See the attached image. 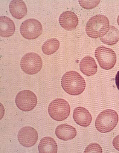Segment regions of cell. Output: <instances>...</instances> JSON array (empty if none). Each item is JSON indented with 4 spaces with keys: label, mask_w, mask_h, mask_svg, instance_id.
<instances>
[{
    "label": "cell",
    "mask_w": 119,
    "mask_h": 153,
    "mask_svg": "<svg viewBox=\"0 0 119 153\" xmlns=\"http://www.w3.org/2000/svg\"><path fill=\"white\" fill-rule=\"evenodd\" d=\"M117 23H118V25L119 26V15L118 16V18H117Z\"/></svg>",
    "instance_id": "obj_23"
},
{
    "label": "cell",
    "mask_w": 119,
    "mask_h": 153,
    "mask_svg": "<svg viewBox=\"0 0 119 153\" xmlns=\"http://www.w3.org/2000/svg\"><path fill=\"white\" fill-rule=\"evenodd\" d=\"M84 153H103L102 148L99 144L92 143L90 144L85 151Z\"/></svg>",
    "instance_id": "obj_20"
},
{
    "label": "cell",
    "mask_w": 119,
    "mask_h": 153,
    "mask_svg": "<svg viewBox=\"0 0 119 153\" xmlns=\"http://www.w3.org/2000/svg\"><path fill=\"white\" fill-rule=\"evenodd\" d=\"M80 68L84 74L90 76L95 74L97 71V66L93 58L90 56H86L81 60Z\"/></svg>",
    "instance_id": "obj_13"
},
{
    "label": "cell",
    "mask_w": 119,
    "mask_h": 153,
    "mask_svg": "<svg viewBox=\"0 0 119 153\" xmlns=\"http://www.w3.org/2000/svg\"><path fill=\"white\" fill-rule=\"evenodd\" d=\"M95 56L100 66L103 69H112L116 64L117 56L112 49L104 46H100L96 49Z\"/></svg>",
    "instance_id": "obj_6"
},
{
    "label": "cell",
    "mask_w": 119,
    "mask_h": 153,
    "mask_svg": "<svg viewBox=\"0 0 119 153\" xmlns=\"http://www.w3.org/2000/svg\"><path fill=\"white\" fill-rule=\"evenodd\" d=\"M101 41L106 45H113L117 43L119 40V31L113 26H110L108 32L104 36L100 38Z\"/></svg>",
    "instance_id": "obj_17"
},
{
    "label": "cell",
    "mask_w": 119,
    "mask_h": 153,
    "mask_svg": "<svg viewBox=\"0 0 119 153\" xmlns=\"http://www.w3.org/2000/svg\"><path fill=\"white\" fill-rule=\"evenodd\" d=\"M73 118L75 122L82 127H87L90 126L92 120V116L89 111L80 106L75 109Z\"/></svg>",
    "instance_id": "obj_11"
},
{
    "label": "cell",
    "mask_w": 119,
    "mask_h": 153,
    "mask_svg": "<svg viewBox=\"0 0 119 153\" xmlns=\"http://www.w3.org/2000/svg\"><path fill=\"white\" fill-rule=\"evenodd\" d=\"M42 60L40 56L34 52L29 53L24 55L21 59V68L24 73L34 75L39 73L42 67Z\"/></svg>",
    "instance_id": "obj_5"
},
{
    "label": "cell",
    "mask_w": 119,
    "mask_h": 153,
    "mask_svg": "<svg viewBox=\"0 0 119 153\" xmlns=\"http://www.w3.org/2000/svg\"><path fill=\"white\" fill-rule=\"evenodd\" d=\"M59 22L62 27L66 30L72 31L78 25V19L74 12L66 11L63 12L60 16Z\"/></svg>",
    "instance_id": "obj_10"
},
{
    "label": "cell",
    "mask_w": 119,
    "mask_h": 153,
    "mask_svg": "<svg viewBox=\"0 0 119 153\" xmlns=\"http://www.w3.org/2000/svg\"><path fill=\"white\" fill-rule=\"evenodd\" d=\"M10 11L12 16L17 19H21L27 15V8L22 0H13L10 4Z\"/></svg>",
    "instance_id": "obj_14"
},
{
    "label": "cell",
    "mask_w": 119,
    "mask_h": 153,
    "mask_svg": "<svg viewBox=\"0 0 119 153\" xmlns=\"http://www.w3.org/2000/svg\"><path fill=\"white\" fill-rule=\"evenodd\" d=\"M58 147L57 142L51 137L42 139L38 146L40 153H57Z\"/></svg>",
    "instance_id": "obj_16"
},
{
    "label": "cell",
    "mask_w": 119,
    "mask_h": 153,
    "mask_svg": "<svg viewBox=\"0 0 119 153\" xmlns=\"http://www.w3.org/2000/svg\"><path fill=\"white\" fill-rule=\"evenodd\" d=\"M100 1H79L80 4L82 7L86 9H91L97 6Z\"/></svg>",
    "instance_id": "obj_19"
},
{
    "label": "cell",
    "mask_w": 119,
    "mask_h": 153,
    "mask_svg": "<svg viewBox=\"0 0 119 153\" xmlns=\"http://www.w3.org/2000/svg\"><path fill=\"white\" fill-rule=\"evenodd\" d=\"M41 23L36 19H30L24 21L21 25L20 32L26 39L33 40L39 36L42 33Z\"/></svg>",
    "instance_id": "obj_7"
},
{
    "label": "cell",
    "mask_w": 119,
    "mask_h": 153,
    "mask_svg": "<svg viewBox=\"0 0 119 153\" xmlns=\"http://www.w3.org/2000/svg\"><path fill=\"white\" fill-rule=\"evenodd\" d=\"M17 108L22 111H30L36 107L37 103V97L34 93L25 90L19 92L15 99Z\"/></svg>",
    "instance_id": "obj_8"
},
{
    "label": "cell",
    "mask_w": 119,
    "mask_h": 153,
    "mask_svg": "<svg viewBox=\"0 0 119 153\" xmlns=\"http://www.w3.org/2000/svg\"><path fill=\"white\" fill-rule=\"evenodd\" d=\"M61 84L66 93L73 96L81 94L86 85L85 79L77 72L73 71L64 74L61 80Z\"/></svg>",
    "instance_id": "obj_1"
},
{
    "label": "cell",
    "mask_w": 119,
    "mask_h": 153,
    "mask_svg": "<svg viewBox=\"0 0 119 153\" xmlns=\"http://www.w3.org/2000/svg\"><path fill=\"white\" fill-rule=\"evenodd\" d=\"M118 120V115L115 111L111 109L103 111L96 119V128L100 132H109L116 127Z\"/></svg>",
    "instance_id": "obj_3"
},
{
    "label": "cell",
    "mask_w": 119,
    "mask_h": 153,
    "mask_svg": "<svg viewBox=\"0 0 119 153\" xmlns=\"http://www.w3.org/2000/svg\"><path fill=\"white\" fill-rule=\"evenodd\" d=\"M60 42L56 38H51L45 41L42 46V51L46 55H51L57 51L60 47Z\"/></svg>",
    "instance_id": "obj_18"
},
{
    "label": "cell",
    "mask_w": 119,
    "mask_h": 153,
    "mask_svg": "<svg viewBox=\"0 0 119 153\" xmlns=\"http://www.w3.org/2000/svg\"><path fill=\"white\" fill-rule=\"evenodd\" d=\"M115 81L117 88L119 91V70L117 72L116 76H115Z\"/></svg>",
    "instance_id": "obj_22"
},
{
    "label": "cell",
    "mask_w": 119,
    "mask_h": 153,
    "mask_svg": "<svg viewBox=\"0 0 119 153\" xmlns=\"http://www.w3.org/2000/svg\"><path fill=\"white\" fill-rule=\"evenodd\" d=\"M55 134L59 139L66 141L74 138L77 134V131L73 126L64 124L57 126L55 130Z\"/></svg>",
    "instance_id": "obj_12"
},
{
    "label": "cell",
    "mask_w": 119,
    "mask_h": 153,
    "mask_svg": "<svg viewBox=\"0 0 119 153\" xmlns=\"http://www.w3.org/2000/svg\"><path fill=\"white\" fill-rule=\"evenodd\" d=\"M15 26L13 21L9 17L0 16V36L7 38L11 36L14 33Z\"/></svg>",
    "instance_id": "obj_15"
},
{
    "label": "cell",
    "mask_w": 119,
    "mask_h": 153,
    "mask_svg": "<svg viewBox=\"0 0 119 153\" xmlns=\"http://www.w3.org/2000/svg\"><path fill=\"white\" fill-rule=\"evenodd\" d=\"M38 138L37 131L31 126H25L22 128L19 131V141L24 147H32L37 142Z\"/></svg>",
    "instance_id": "obj_9"
},
{
    "label": "cell",
    "mask_w": 119,
    "mask_h": 153,
    "mask_svg": "<svg viewBox=\"0 0 119 153\" xmlns=\"http://www.w3.org/2000/svg\"><path fill=\"white\" fill-rule=\"evenodd\" d=\"M113 145L114 147L117 150L119 151V135H117V136L114 139L113 141Z\"/></svg>",
    "instance_id": "obj_21"
},
{
    "label": "cell",
    "mask_w": 119,
    "mask_h": 153,
    "mask_svg": "<svg viewBox=\"0 0 119 153\" xmlns=\"http://www.w3.org/2000/svg\"><path fill=\"white\" fill-rule=\"evenodd\" d=\"M48 111L50 117L54 120L62 121L69 117L71 107L68 102L62 98H57L50 103Z\"/></svg>",
    "instance_id": "obj_4"
},
{
    "label": "cell",
    "mask_w": 119,
    "mask_h": 153,
    "mask_svg": "<svg viewBox=\"0 0 119 153\" xmlns=\"http://www.w3.org/2000/svg\"><path fill=\"white\" fill-rule=\"evenodd\" d=\"M109 21L102 15L94 16L89 19L86 27V31L90 37L96 39L105 36L109 29Z\"/></svg>",
    "instance_id": "obj_2"
}]
</instances>
